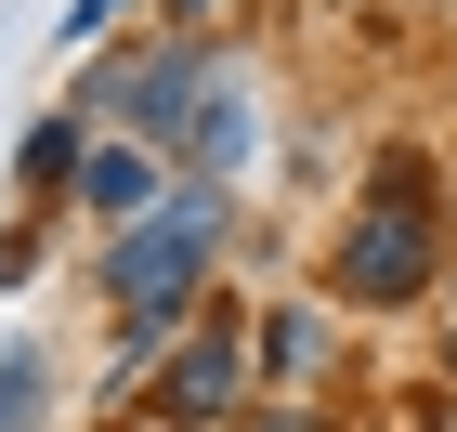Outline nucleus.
<instances>
[{"label": "nucleus", "instance_id": "9", "mask_svg": "<svg viewBox=\"0 0 457 432\" xmlns=\"http://www.w3.org/2000/svg\"><path fill=\"white\" fill-rule=\"evenodd\" d=\"M27 406H39V354H0V432H27Z\"/></svg>", "mask_w": 457, "mask_h": 432}, {"label": "nucleus", "instance_id": "11", "mask_svg": "<svg viewBox=\"0 0 457 432\" xmlns=\"http://www.w3.org/2000/svg\"><path fill=\"white\" fill-rule=\"evenodd\" d=\"M105 13H118V0H79V13H66V27H79V39H92V27H105Z\"/></svg>", "mask_w": 457, "mask_h": 432}, {"label": "nucleus", "instance_id": "2", "mask_svg": "<svg viewBox=\"0 0 457 432\" xmlns=\"http://www.w3.org/2000/svg\"><path fill=\"white\" fill-rule=\"evenodd\" d=\"M327 275H340V301H353V315H392V301H419V288H431V210L379 197V210L340 236V262H327Z\"/></svg>", "mask_w": 457, "mask_h": 432}, {"label": "nucleus", "instance_id": "12", "mask_svg": "<svg viewBox=\"0 0 457 432\" xmlns=\"http://www.w3.org/2000/svg\"><path fill=\"white\" fill-rule=\"evenodd\" d=\"M170 13H210V0H170Z\"/></svg>", "mask_w": 457, "mask_h": 432}, {"label": "nucleus", "instance_id": "5", "mask_svg": "<svg viewBox=\"0 0 457 432\" xmlns=\"http://www.w3.org/2000/svg\"><path fill=\"white\" fill-rule=\"evenodd\" d=\"M248 144H262V106H248V92H196V106H183V157H196V183H222Z\"/></svg>", "mask_w": 457, "mask_h": 432}, {"label": "nucleus", "instance_id": "1", "mask_svg": "<svg viewBox=\"0 0 457 432\" xmlns=\"http://www.w3.org/2000/svg\"><path fill=\"white\" fill-rule=\"evenodd\" d=\"M210 250H222V183H183V197H157V210L118 236V262H105V301H118V354H144L157 327L183 315V288L210 275Z\"/></svg>", "mask_w": 457, "mask_h": 432}, {"label": "nucleus", "instance_id": "8", "mask_svg": "<svg viewBox=\"0 0 457 432\" xmlns=\"http://www.w3.org/2000/svg\"><path fill=\"white\" fill-rule=\"evenodd\" d=\"M262 354H275V367H314L327 327H314V315H275V327H262Z\"/></svg>", "mask_w": 457, "mask_h": 432}, {"label": "nucleus", "instance_id": "6", "mask_svg": "<svg viewBox=\"0 0 457 432\" xmlns=\"http://www.w3.org/2000/svg\"><path fill=\"white\" fill-rule=\"evenodd\" d=\"M79 197H92V210H118V223H144V210H157V171H144L131 144H105V157H79Z\"/></svg>", "mask_w": 457, "mask_h": 432}, {"label": "nucleus", "instance_id": "3", "mask_svg": "<svg viewBox=\"0 0 457 432\" xmlns=\"http://www.w3.org/2000/svg\"><path fill=\"white\" fill-rule=\"evenodd\" d=\"M236 394H248V354H236V327H210V341H183L170 367H157V419L170 432H210V419H236Z\"/></svg>", "mask_w": 457, "mask_h": 432}, {"label": "nucleus", "instance_id": "7", "mask_svg": "<svg viewBox=\"0 0 457 432\" xmlns=\"http://www.w3.org/2000/svg\"><path fill=\"white\" fill-rule=\"evenodd\" d=\"M13 171H27V197H53V183H79V131H66V118H39V131L13 144Z\"/></svg>", "mask_w": 457, "mask_h": 432}, {"label": "nucleus", "instance_id": "10", "mask_svg": "<svg viewBox=\"0 0 457 432\" xmlns=\"http://www.w3.org/2000/svg\"><path fill=\"white\" fill-rule=\"evenodd\" d=\"M248 432H340L327 406H248Z\"/></svg>", "mask_w": 457, "mask_h": 432}, {"label": "nucleus", "instance_id": "4", "mask_svg": "<svg viewBox=\"0 0 457 432\" xmlns=\"http://www.w3.org/2000/svg\"><path fill=\"white\" fill-rule=\"evenodd\" d=\"M92 106H118L131 131H183V106H196V53H118V66L92 79Z\"/></svg>", "mask_w": 457, "mask_h": 432}]
</instances>
